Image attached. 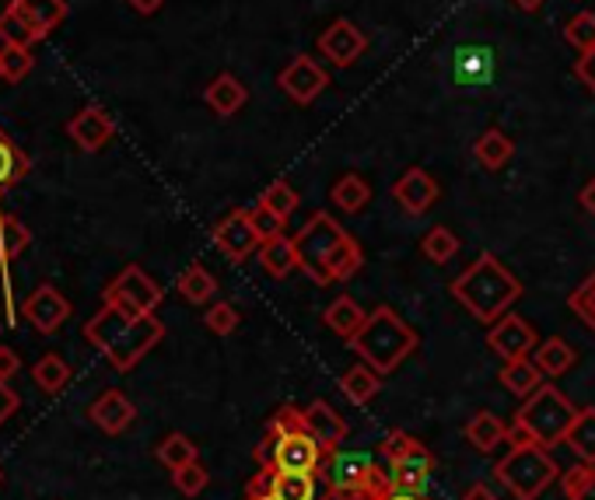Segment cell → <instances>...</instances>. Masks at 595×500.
<instances>
[{"label":"cell","instance_id":"cell-27","mask_svg":"<svg viewBox=\"0 0 595 500\" xmlns=\"http://www.w3.org/2000/svg\"><path fill=\"white\" fill-rule=\"evenodd\" d=\"M543 379H546V374L536 368L532 357H515V361H505V364H501V371H497V382L505 385L511 396H519V399L536 393V388L543 385Z\"/></svg>","mask_w":595,"mask_h":500},{"label":"cell","instance_id":"cell-25","mask_svg":"<svg viewBox=\"0 0 595 500\" xmlns=\"http://www.w3.org/2000/svg\"><path fill=\"white\" fill-rule=\"evenodd\" d=\"M532 361H536V368L546 379H560V374H568L578 364V350L564 336H546L543 343H536V350H532Z\"/></svg>","mask_w":595,"mask_h":500},{"label":"cell","instance_id":"cell-17","mask_svg":"<svg viewBox=\"0 0 595 500\" xmlns=\"http://www.w3.org/2000/svg\"><path fill=\"white\" fill-rule=\"evenodd\" d=\"M22 316L36 325L39 333H56L60 325H64L71 319V302L60 294L53 284H39L28 298L22 302Z\"/></svg>","mask_w":595,"mask_h":500},{"label":"cell","instance_id":"cell-36","mask_svg":"<svg viewBox=\"0 0 595 500\" xmlns=\"http://www.w3.org/2000/svg\"><path fill=\"white\" fill-rule=\"evenodd\" d=\"M154 456H159V462L168 469V473H176V469L197 462V459H200V451H197V445L190 441V437L176 431V434H168L159 448H154Z\"/></svg>","mask_w":595,"mask_h":500},{"label":"cell","instance_id":"cell-5","mask_svg":"<svg viewBox=\"0 0 595 500\" xmlns=\"http://www.w3.org/2000/svg\"><path fill=\"white\" fill-rule=\"evenodd\" d=\"M347 343L368 368H375L379 374H393L420 347V336L396 308L379 305L368 311L365 325Z\"/></svg>","mask_w":595,"mask_h":500},{"label":"cell","instance_id":"cell-12","mask_svg":"<svg viewBox=\"0 0 595 500\" xmlns=\"http://www.w3.org/2000/svg\"><path fill=\"white\" fill-rule=\"evenodd\" d=\"M385 465V473H389V483H393L396 490H414V493H425L428 490V479L434 473V451L425 445V441H417V437H410L406 441V448L400 451V456H393Z\"/></svg>","mask_w":595,"mask_h":500},{"label":"cell","instance_id":"cell-16","mask_svg":"<svg viewBox=\"0 0 595 500\" xmlns=\"http://www.w3.org/2000/svg\"><path fill=\"white\" fill-rule=\"evenodd\" d=\"M488 347L501 357V361H515V357H529L536 350V330L522 319L508 311L501 316L491 330H488Z\"/></svg>","mask_w":595,"mask_h":500},{"label":"cell","instance_id":"cell-51","mask_svg":"<svg viewBox=\"0 0 595 500\" xmlns=\"http://www.w3.org/2000/svg\"><path fill=\"white\" fill-rule=\"evenodd\" d=\"M578 203H582V210L595 217V176L582 185V193H578Z\"/></svg>","mask_w":595,"mask_h":500},{"label":"cell","instance_id":"cell-40","mask_svg":"<svg viewBox=\"0 0 595 500\" xmlns=\"http://www.w3.org/2000/svg\"><path fill=\"white\" fill-rule=\"evenodd\" d=\"M568 308L578 316V322H582L585 330H592V336H595V270L568 294Z\"/></svg>","mask_w":595,"mask_h":500},{"label":"cell","instance_id":"cell-49","mask_svg":"<svg viewBox=\"0 0 595 500\" xmlns=\"http://www.w3.org/2000/svg\"><path fill=\"white\" fill-rule=\"evenodd\" d=\"M22 361H18V354H14L11 347H0V382H11L14 374H18Z\"/></svg>","mask_w":595,"mask_h":500},{"label":"cell","instance_id":"cell-38","mask_svg":"<svg viewBox=\"0 0 595 500\" xmlns=\"http://www.w3.org/2000/svg\"><path fill=\"white\" fill-rule=\"evenodd\" d=\"M33 379H36V385L42 388V393H60V388H64L67 379H71V368L60 354H46L33 364Z\"/></svg>","mask_w":595,"mask_h":500},{"label":"cell","instance_id":"cell-18","mask_svg":"<svg viewBox=\"0 0 595 500\" xmlns=\"http://www.w3.org/2000/svg\"><path fill=\"white\" fill-rule=\"evenodd\" d=\"M88 420L96 424L102 434H123L134 427L137 420V406L119 393V388H105V393L88 406Z\"/></svg>","mask_w":595,"mask_h":500},{"label":"cell","instance_id":"cell-1","mask_svg":"<svg viewBox=\"0 0 595 500\" xmlns=\"http://www.w3.org/2000/svg\"><path fill=\"white\" fill-rule=\"evenodd\" d=\"M298 245V262L308 280H316L319 287H333L351 280L365 267V253L357 245L354 234L343 228L330 210H316L294 234Z\"/></svg>","mask_w":595,"mask_h":500},{"label":"cell","instance_id":"cell-4","mask_svg":"<svg viewBox=\"0 0 595 500\" xmlns=\"http://www.w3.org/2000/svg\"><path fill=\"white\" fill-rule=\"evenodd\" d=\"M256 465L259 469H288V473H319L326 462V451L319 437L308 431V420L302 406H280L270 416L259 445H256Z\"/></svg>","mask_w":595,"mask_h":500},{"label":"cell","instance_id":"cell-52","mask_svg":"<svg viewBox=\"0 0 595 500\" xmlns=\"http://www.w3.org/2000/svg\"><path fill=\"white\" fill-rule=\"evenodd\" d=\"M379 500H431L428 493H414V490H396V487H389Z\"/></svg>","mask_w":595,"mask_h":500},{"label":"cell","instance_id":"cell-29","mask_svg":"<svg viewBox=\"0 0 595 500\" xmlns=\"http://www.w3.org/2000/svg\"><path fill=\"white\" fill-rule=\"evenodd\" d=\"M340 393L347 396L354 406H368L375 396L382 393V374L375 368H368L365 361L354 364V368H347L340 374Z\"/></svg>","mask_w":595,"mask_h":500},{"label":"cell","instance_id":"cell-41","mask_svg":"<svg viewBox=\"0 0 595 500\" xmlns=\"http://www.w3.org/2000/svg\"><path fill=\"white\" fill-rule=\"evenodd\" d=\"M564 42L574 46L578 53L595 50V14L578 11L574 18H568V25H564Z\"/></svg>","mask_w":595,"mask_h":500},{"label":"cell","instance_id":"cell-50","mask_svg":"<svg viewBox=\"0 0 595 500\" xmlns=\"http://www.w3.org/2000/svg\"><path fill=\"white\" fill-rule=\"evenodd\" d=\"M459 500H497V493L491 490V483H469Z\"/></svg>","mask_w":595,"mask_h":500},{"label":"cell","instance_id":"cell-2","mask_svg":"<svg viewBox=\"0 0 595 500\" xmlns=\"http://www.w3.org/2000/svg\"><path fill=\"white\" fill-rule=\"evenodd\" d=\"M165 325L159 316H140V311L105 305L85 322V339L96 347L116 371H134L144 357L159 347Z\"/></svg>","mask_w":595,"mask_h":500},{"label":"cell","instance_id":"cell-33","mask_svg":"<svg viewBox=\"0 0 595 500\" xmlns=\"http://www.w3.org/2000/svg\"><path fill=\"white\" fill-rule=\"evenodd\" d=\"M176 287L190 305H207V302H214V294H217V280L207 267H203V262H190V267L179 273Z\"/></svg>","mask_w":595,"mask_h":500},{"label":"cell","instance_id":"cell-14","mask_svg":"<svg viewBox=\"0 0 595 500\" xmlns=\"http://www.w3.org/2000/svg\"><path fill=\"white\" fill-rule=\"evenodd\" d=\"M368 50V36L362 33V25L351 22V18H337L322 28V36H319V53L330 60L333 67L340 70H347L354 67L357 60L365 56Z\"/></svg>","mask_w":595,"mask_h":500},{"label":"cell","instance_id":"cell-24","mask_svg":"<svg viewBox=\"0 0 595 500\" xmlns=\"http://www.w3.org/2000/svg\"><path fill=\"white\" fill-rule=\"evenodd\" d=\"M256 256H259V267L274 280H288L294 270H302V262H298V245H294V239H288V234L266 239Z\"/></svg>","mask_w":595,"mask_h":500},{"label":"cell","instance_id":"cell-19","mask_svg":"<svg viewBox=\"0 0 595 500\" xmlns=\"http://www.w3.org/2000/svg\"><path fill=\"white\" fill-rule=\"evenodd\" d=\"M113 133H116V123L109 119V113H105V108H99V105L81 108V113H77V116L67 123V137H71L81 151H88V154L102 151V148L109 144V140H113Z\"/></svg>","mask_w":595,"mask_h":500},{"label":"cell","instance_id":"cell-8","mask_svg":"<svg viewBox=\"0 0 595 500\" xmlns=\"http://www.w3.org/2000/svg\"><path fill=\"white\" fill-rule=\"evenodd\" d=\"M574 416H578V406L564 396L557 385L543 382L536 393L522 399L511 424V437H526V441L554 448V445H564Z\"/></svg>","mask_w":595,"mask_h":500},{"label":"cell","instance_id":"cell-54","mask_svg":"<svg viewBox=\"0 0 595 500\" xmlns=\"http://www.w3.org/2000/svg\"><path fill=\"white\" fill-rule=\"evenodd\" d=\"M546 4V0H515V8L519 11H526V14H536L540 8Z\"/></svg>","mask_w":595,"mask_h":500},{"label":"cell","instance_id":"cell-56","mask_svg":"<svg viewBox=\"0 0 595 500\" xmlns=\"http://www.w3.org/2000/svg\"><path fill=\"white\" fill-rule=\"evenodd\" d=\"M245 500H266V497H245Z\"/></svg>","mask_w":595,"mask_h":500},{"label":"cell","instance_id":"cell-20","mask_svg":"<svg viewBox=\"0 0 595 500\" xmlns=\"http://www.w3.org/2000/svg\"><path fill=\"white\" fill-rule=\"evenodd\" d=\"M305 420H308V431L319 437V445L326 451H337L343 441H347V434H351L347 420H343L326 399H312L305 406Z\"/></svg>","mask_w":595,"mask_h":500},{"label":"cell","instance_id":"cell-43","mask_svg":"<svg viewBox=\"0 0 595 500\" xmlns=\"http://www.w3.org/2000/svg\"><path fill=\"white\" fill-rule=\"evenodd\" d=\"M239 322H242L239 308L228 305V302H214L207 311H203V325H207L214 336H231L235 330H239Z\"/></svg>","mask_w":595,"mask_h":500},{"label":"cell","instance_id":"cell-47","mask_svg":"<svg viewBox=\"0 0 595 500\" xmlns=\"http://www.w3.org/2000/svg\"><path fill=\"white\" fill-rule=\"evenodd\" d=\"M574 77L595 95V50H588V53H582L574 60Z\"/></svg>","mask_w":595,"mask_h":500},{"label":"cell","instance_id":"cell-22","mask_svg":"<svg viewBox=\"0 0 595 500\" xmlns=\"http://www.w3.org/2000/svg\"><path fill=\"white\" fill-rule=\"evenodd\" d=\"M203 102L214 116H235L249 102V91L235 74H217L214 81L203 88Z\"/></svg>","mask_w":595,"mask_h":500},{"label":"cell","instance_id":"cell-37","mask_svg":"<svg viewBox=\"0 0 595 500\" xmlns=\"http://www.w3.org/2000/svg\"><path fill=\"white\" fill-rule=\"evenodd\" d=\"M560 490L568 500H595V465L592 462H578L560 473Z\"/></svg>","mask_w":595,"mask_h":500},{"label":"cell","instance_id":"cell-13","mask_svg":"<svg viewBox=\"0 0 595 500\" xmlns=\"http://www.w3.org/2000/svg\"><path fill=\"white\" fill-rule=\"evenodd\" d=\"M277 85L294 105H312L326 91V85H330V74L322 70L319 60H312L308 53H298L291 64L277 74Z\"/></svg>","mask_w":595,"mask_h":500},{"label":"cell","instance_id":"cell-58","mask_svg":"<svg viewBox=\"0 0 595 500\" xmlns=\"http://www.w3.org/2000/svg\"><path fill=\"white\" fill-rule=\"evenodd\" d=\"M0 267H4V259H0Z\"/></svg>","mask_w":595,"mask_h":500},{"label":"cell","instance_id":"cell-28","mask_svg":"<svg viewBox=\"0 0 595 500\" xmlns=\"http://www.w3.org/2000/svg\"><path fill=\"white\" fill-rule=\"evenodd\" d=\"M473 158L488 168V171H501L511 158H515V140L505 133V130H483L477 140H473Z\"/></svg>","mask_w":595,"mask_h":500},{"label":"cell","instance_id":"cell-45","mask_svg":"<svg viewBox=\"0 0 595 500\" xmlns=\"http://www.w3.org/2000/svg\"><path fill=\"white\" fill-rule=\"evenodd\" d=\"M0 64H4V81L18 85L33 74V53L22 50V46H4L0 50Z\"/></svg>","mask_w":595,"mask_h":500},{"label":"cell","instance_id":"cell-7","mask_svg":"<svg viewBox=\"0 0 595 500\" xmlns=\"http://www.w3.org/2000/svg\"><path fill=\"white\" fill-rule=\"evenodd\" d=\"M330 500H379L393 483H389L385 465L375 451H330L319 469Z\"/></svg>","mask_w":595,"mask_h":500},{"label":"cell","instance_id":"cell-42","mask_svg":"<svg viewBox=\"0 0 595 500\" xmlns=\"http://www.w3.org/2000/svg\"><path fill=\"white\" fill-rule=\"evenodd\" d=\"M0 39H4V46H22V50H28L33 42H39L33 28H28V22L11 4L0 11Z\"/></svg>","mask_w":595,"mask_h":500},{"label":"cell","instance_id":"cell-53","mask_svg":"<svg viewBox=\"0 0 595 500\" xmlns=\"http://www.w3.org/2000/svg\"><path fill=\"white\" fill-rule=\"evenodd\" d=\"M127 4H130L137 14H159L165 0H127Z\"/></svg>","mask_w":595,"mask_h":500},{"label":"cell","instance_id":"cell-30","mask_svg":"<svg viewBox=\"0 0 595 500\" xmlns=\"http://www.w3.org/2000/svg\"><path fill=\"white\" fill-rule=\"evenodd\" d=\"M330 200L337 203L343 214H362V210H368V203H371V185H368L365 176H357V171H347V176H340L333 182Z\"/></svg>","mask_w":595,"mask_h":500},{"label":"cell","instance_id":"cell-46","mask_svg":"<svg viewBox=\"0 0 595 500\" xmlns=\"http://www.w3.org/2000/svg\"><path fill=\"white\" fill-rule=\"evenodd\" d=\"M253 225H256V231H259V239L266 242V239H277V234H284V225H288V221H280V217H277L270 207H263V203H256V207H253Z\"/></svg>","mask_w":595,"mask_h":500},{"label":"cell","instance_id":"cell-21","mask_svg":"<svg viewBox=\"0 0 595 500\" xmlns=\"http://www.w3.org/2000/svg\"><path fill=\"white\" fill-rule=\"evenodd\" d=\"M463 437H466V441L473 445L477 451H494V448H501L505 441H511V427H508L497 413L480 410V413H473V416L466 420Z\"/></svg>","mask_w":595,"mask_h":500},{"label":"cell","instance_id":"cell-11","mask_svg":"<svg viewBox=\"0 0 595 500\" xmlns=\"http://www.w3.org/2000/svg\"><path fill=\"white\" fill-rule=\"evenodd\" d=\"M211 239L217 245V253H221L228 262L253 259L259 253V245H263L259 231L253 225V210H245V207H235L231 214H225L221 221L214 225Z\"/></svg>","mask_w":595,"mask_h":500},{"label":"cell","instance_id":"cell-26","mask_svg":"<svg viewBox=\"0 0 595 500\" xmlns=\"http://www.w3.org/2000/svg\"><path fill=\"white\" fill-rule=\"evenodd\" d=\"M365 319H368V311L357 305L351 294H340V298H333L330 305L322 308V325L330 333L343 336V339H351L357 330H362Z\"/></svg>","mask_w":595,"mask_h":500},{"label":"cell","instance_id":"cell-23","mask_svg":"<svg viewBox=\"0 0 595 500\" xmlns=\"http://www.w3.org/2000/svg\"><path fill=\"white\" fill-rule=\"evenodd\" d=\"M11 8L28 22L36 39H46L67 18V0H11Z\"/></svg>","mask_w":595,"mask_h":500},{"label":"cell","instance_id":"cell-48","mask_svg":"<svg viewBox=\"0 0 595 500\" xmlns=\"http://www.w3.org/2000/svg\"><path fill=\"white\" fill-rule=\"evenodd\" d=\"M18 406H22V396L14 393V388L8 382H0V424L4 420H11L14 413H18Z\"/></svg>","mask_w":595,"mask_h":500},{"label":"cell","instance_id":"cell-31","mask_svg":"<svg viewBox=\"0 0 595 500\" xmlns=\"http://www.w3.org/2000/svg\"><path fill=\"white\" fill-rule=\"evenodd\" d=\"M564 445L574 451L578 462L595 465V406H582V410H578V416L568 427V437H564Z\"/></svg>","mask_w":595,"mask_h":500},{"label":"cell","instance_id":"cell-55","mask_svg":"<svg viewBox=\"0 0 595 500\" xmlns=\"http://www.w3.org/2000/svg\"><path fill=\"white\" fill-rule=\"evenodd\" d=\"M0 81H4V64H0Z\"/></svg>","mask_w":595,"mask_h":500},{"label":"cell","instance_id":"cell-44","mask_svg":"<svg viewBox=\"0 0 595 500\" xmlns=\"http://www.w3.org/2000/svg\"><path fill=\"white\" fill-rule=\"evenodd\" d=\"M172 483H176V490H179L182 497H200L203 490H207L211 473H207V469H203L200 459H197V462H190V465L176 469V473H172Z\"/></svg>","mask_w":595,"mask_h":500},{"label":"cell","instance_id":"cell-57","mask_svg":"<svg viewBox=\"0 0 595 500\" xmlns=\"http://www.w3.org/2000/svg\"><path fill=\"white\" fill-rule=\"evenodd\" d=\"M0 483H4V473H0Z\"/></svg>","mask_w":595,"mask_h":500},{"label":"cell","instance_id":"cell-35","mask_svg":"<svg viewBox=\"0 0 595 500\" xmlns=\"http://www.w3.org/2000/svg\"><path fill=\"white\" fill-rule=\"evenodd\" d=\"M28 245H33V231H28V225L18 221V214H0V259L4 262L18 259Z\"/></svg>","mask_w":595,"mask_h":500},{"label":"cell","instance_id":"cell-32","mask_svg":"<svg viewBox=\"0 0 595 500\" xmlns=\"http://www.w3.org/2000/svg\"><path fill=\"white\" fill-rule=\"evenodd\" d=\"M25 176H28V154L0 127V196H4L11 185H18Z\"/></svg>","mask_w":595,"mask_h":500},{"label":"cell","instance_id":"cell-39","mask_svg":"<svg viewBox=\"0 0 595 500\" xmlns=\"http://www.w3.org/2000/svg\"><path fill=\"white\" fill-rule=\"evenodd\" d=\"M259 203L263 207H270L280 221H291V214L298 210V203H302V196H298V190L288 182V179H277V182H270L263 190V196H259Z\"/></svg>","mask_w":595,"mask_h":500},{"label":"cell","instance_id":"cell-34","mask_svg":"<svg viewBox=\"0 0 595 500\" xmlns=\"http://www.w3.org/2000/svg\"><path fill=\"white\" fill-rule=\"evenodd\" d=\"M459 248H463L459 234L452 228H445V225L428 228L425 239H420V253H425V259H431L434 267H445V262H452L459 256Z\"/></svg>","mask_w":595,"mask_h":500},{"label":"cell","instance_id":"cell-3","mask_svg":"<svg viewBox=\"0 0 595 500\" xmlns=\"http://www.w3.org/2000/svg\"><path fill=\"white\" fill-rule=\"evenodd\" d=\"M448 294L477 322L494 325L501 316H508L515 302L522 298V280L515 277L494 253H480L456 280H452Z\"/></svg>","mask_w":595,"mask_h":500},{"label":"cell","instance_id":"cell-10","mask_svg":"<svg viewBox=\"0 0 595 500\" xmlns=\"http://www.w3.org/2000/svg\"><path fill=\"white\" fill-rule=\"evenodd\" d=\"M162 298H165L162 284L144 267H137V262L123 267L113 277V284L102 291V302L105 305L130 308V311H140V316H154V311H159V305H162Z\"/></svg>","mask_w":595,"mask_h":500},{"label":"cell","instance_id":"cell-9","mask_svg":"<svg viewBox=\"0 0 595 500\" xmlns=\"http://www.w3.org/2000/svg\"><path fill=\"white\" fill-rule=\"evenodd\" d=\"M245 497L266 500H330L319 473H288V469H259L249 479Z\"/></svg>","mask_w":595,"mask_h":500},{"label":"cell","instance_id":"cell-6","mask_svg":"<svg viewBox=\"0 0 595 500\" xmlns=\"http://www.w3.org/2000/svg\"><path fill=\"white\" fill-rule=\"evenodd\" d=\"M494 479L515 500H540L560 479V465L546 445L511 437L508 456L494 462Z\"/></svg>","mask_w":595,"mask_h":500},{"label":"cell","instance_id":"cell-15","mask_svg":"<svg viewBox=\"0 0 595 500\" xmlns=\"http://www.w3.org/2000/svg\"><path fill=\"white\" fill-rule=\"evenodd\" d=\"M389 193H393V200L410 217H425L438 203V196H442V185H438V179L431 176L428 168L410 165L393 185H389Z\"/></svg>","mask_w":595,"mask_h":500}]
</instances>
